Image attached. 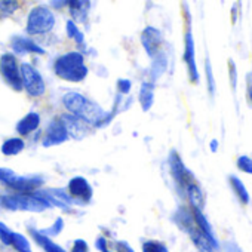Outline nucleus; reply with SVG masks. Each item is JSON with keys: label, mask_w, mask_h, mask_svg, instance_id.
Masks as SVG:
<instances>
[{"label": "nucleus", "mask_w": 252, "mask_h": 252, "mask_svg": "<svg viewBox=\"0 0 252 252\" xmlns=\"http://www.w3.org/2000/svg\"><path fill=\"white\" fill-rule=\"evenodd\" d=\"M228 79H230V86L233 89V92H236L237 89V67H236V63L228 58Z\"/></svg>", "instance_id": "30"}, {"label": "nucleus", "mask_w": 252, "mask_h": 252, "mask_svg": "<svg viewBox=\"0 0 252 252\" xmlns=\"http://www.w3.org/2000/svg\"><path fill=\"white\" fill-rule=\"evenodd\" d=\"M117 86H119V91L122 94H126V92H129V89H131V82L126 80V79H120L117 82Z\"/></svg>", "instance_id": "35"}, {"label": "nucleus", "mask_w": 252, "mask_h": 252, "mask_svg": "<svg viewBox=\"0 0 252 252\" xmlns=\"http://www.w3.org/2000/svg\"><path fill=\"white\" fill-rule=\"evenodd\" d=\"M162 33L155 29V27H146L141 33V43L146 49V52L155 58L160 54V46H162Z\"/></svg>", "instance_id": "11"}, {"label": "nucleus", "mask_w": 252, "mask_h": 252, "mask_svg": "<svg viewBox=\"0 0 252 252\" xmlns=\"http://www.w3.org/2000/svg\"><path fill=\"white\" fill-rule=\"evenodd\" d=\"M68 6H70V12L73 15V18L79 23H85L91 3L89 2H70Z\"/></svg>", "instance_id": "20"}, {"label": "nucleus", "mask_w": 252, "mask_h": 252, "mask_svg": "<svg viewBox=\"0 0 252 252\" xmlns=\"http://www.w3.org/2000/svg\"><path fill=\"white\" fill-rule=\"evenodd\" d=\"M63 227H64V221H63V218H58V220L55 221V224H54L51 228L43 230V231H40V233H42V234H45V236H55V234L61 233Z\"/></svg>", "instance_id": "31"}, {"label": "nucleus", "mask_w": 252, "mask_h": 252, "mask_svg": "<svg viewBox=\"0 0 252 252\" xmlns=\"http://www.w3.org/2000/svg\"><path fill=\"white\" fill-rule=\"evenodd\" d=\"M67 34L68 37L74 39L76 43H83V33L77 29V26L73 21H67Z\"/></svg>", "instance_id": "29"}, {"label": "nucleus", "mask_w": 252, "mask_h": 252, "mask_svg": "<svg viewBox=\"0 0 252 252\" xmlns=\"http://www.w3.org/2000/svg\"><path fill=\"white\" fill-rule=\"evenodd\" d=\"M191 212H193V220H194V224H196L197 230L209 242V245L214 248V251H217L220 248V243H218V239H217V236H215V233H214L208 218L205 217V214L200 209H193L191 208Z\"/></svg>", "instance_id": "12"}, {"label": "nucleus", "mask_w": 252, "mask_h": 252, "mask_svg": "<svg viewBox=\"0 0 252 252\" xmlns=\"http://www.w3.org/2000/svg\"><path fill=\"white\" fill-rule=\"evenodd\" d=\"M169 166H171V174L178 186V189H181V191L184 193L189 187H191L193 184H196V178L193 175V172L183 163L180 155L172 150L169 155Z\"/></svg>", "instance_id": "6"}, {"label": "nucleus", "mask_w": 252, "mask_h": 252, "mask_svg": "<svg viewBox=\"0 0 252 252\" xmlns=\"http://www.w3.org/2000/svg\"><path fill=\"white\" fill-rule=\"evenodd\" d=\"M55 26V17L46 6L33 8L27 18V29L26 32L30 36L45 34L49 33Z\"/></svg>", "instance_id": "5"}, {"label": "nucleus", "mask_w": 252, "mask_h": 252, "mask_svg": "<svg viewBox=\"0 0 252 252\" xmlns=\"http://www.w3.org/2000/svg\"><path fill=\"white\" fill-rule=\"evenodd\" d=\"M153 60H155V61H153L150 74H152V79L156 80L160 74L165 73V70H166V67H168V60H166V55H165L163 52H160V54H159L158 57H155Z\"/></svg>", "instance_id": "23"}, {"label": "nucleus", "mask_w": 252, "mask_h": 252, "mask_svg": "<svg viewBox=\"0 0 252 252\" xmlns=\"http://www.w3.org/2000/svg\"><path fill=\"white\" fill-rule=\"evenodd\" d=\"M55 74L67 82H82L88 76L85 58L79 52H67L57 58L54 64Z\"/></svg>", "instance_id": "2"}, {"label": "nucleus", "mask_w": 252, "mask_h": 252, "mask_svg": "<svg viewBox=\"0 0 252 252\" xmlns=\"http://www.w3.org/2000/svg\"><path fill=\"white\" fill-rule=\"evenodd\" d=\"M11 233L12 231L3 222H0V240H2L8 246H9V240H11Z\"/></svg>", "instance_id": "32"}, {"label": "nucleus", "mask_w": 252, "mask_h": 252, "mask_svg": "<svg viewBox=\"0 0 252 252\" xmlns=\"http://www.w3.org/2000/svg\"><path fill=\"white\" fill-rule=\"evenodd\" d=\"M60 120L63 122V125L65 126L68 137L77 138L80 140L83 135H86V128H85V122L80 120L79 117L73 116V114H64L60 117Z\"/></svg>", "instance_id": "15"}, {"label": "nucleus", "mask_w": 252, "mask_h": 252, "mask_svg": "<svg viewBox=\"0 0 252 252\" xmlns=\"http://www.w3.org/2000/svg\"><path fill=\"white\" fill-rule=\"evenodd\" d=\"M68 190L71 197L80 200L82 203L89 202L92 197V187L89 186V183L82 178V177H74L73 180H70L68 183Z\"/></svg>", "instance_id": "14"}, {"label": "nucleus", "mask_w": 252, "mask_h": 252, "mask_svg": "<svg viewBox=\"0 0 252 252\" xmlns=\"http://www.w3.org/2000/svg\"><path fill=\"white\" fill-rule=\"evenodd\" d=\"M174 221H175V224H177L183 231H186V233L190 236V239L193 240V243H194V246L197 248L199 252H215L214 248L209 245V242H208V240L202 236V233L197 230V227H196V224H194V220H193V212H191V209H189V208H186V206H181V208L175 212Z\"/></svg>", "instance_id": "3"}, {"label": "nucleus", "mask_w": 252, "mask_h": 252, "mask_svg": "<svg viewBox=\"0 0 252 252\" xmlns=\"http://www.w3.org/2000/svg\"><path fill=\"white\" fill-rule=\"evenodd\" d=\"M68 134L65 126L63 125V122L60 119H55L48 128L46 137L43 140V147H51V146H58L63 144L68 140Z\"/></svg>", "instance_id": "13"}, {"label": "nucleus", "mask_w": 252, "mask_h": 252, "mask_svg": "<svg viewBox=\"0 0 252 252\" xmlns=\"http://www.w3.org/2000/svg\"><path fill=\"white\" fill-rule=\"evenodd\" d=\"M40 125V117L37 113L32 111L29 113L24 119H21L17 125V131L20 135H29L32 134L34 129H37V126Z\"/></svg>", "instance_id": "17"}, {"label": "nucleus", "mask_w": 252, "mask_h": 252, "mask_svg": "<svg viewBox=\"0 0 252 252\" xmlns=\"http://www.w3.org/2000/svg\"><path fill=\"white\" fill-rule=\"evenodd\" d=\"M12 49L15 54H26V52H33V54H45V49H42L37 43L27 37H14L12 40Z\"/></svg>", "instance_id": "16"}, {"label": "nucleus", "mask_w": 252, "mask_h": 252, "mask_svg": "<svg viewBox=\"0 0 252 252\" xmlns=\"http://www.w3.org/2000/svg\"><path fill=\"white\" fill-rule=\"evenodd\" d=\"M32 236L34 237V240L46 251V252H65L61 246H58L57 243H54L48 236L42 234L40 231H34L32 230Z\"/></svg>", "instance_id": "21"}, {"label": "nucleus", "mask_w": 252, "mask_h": 252, "mask_svg": "<svg viewBox=\"0 0 252 252\" xmlns=\"http://www.w3.org/2000/svg\"><path fill=\"white\" fill-rule=\"evenodd\" d=\"M20 2H12V0H3V2H0V20L3 18H8L11 17L18 8H20Z\"/></svg>", "instance_id": "25"}, {"label": "nucleus", "mask_w": 252, "mask_h": 252, "mask_svg": "<svg viewBox=\"0 0 252 252\" xmlns=\"http://www.w3.org/2000/svg\"><path fill=\"white\" fill-rule=\"evenodd\" d=\"M209 149H211V152H217L218 150V141L217 140H212L211 143H209Z\"/></svg>", "instance_id": "40"}, {"label": "nucleus", "mask_w": 252, "mask_h": 252, "mask_svg": "<svg viewBox=\"0 0 252 252\" xmlns=\"http://www.w3.org/2000/svg\"><path fill=\"white\" fill-rule=\"evenodd\" d=\"M95 246H96L101 252H110V251L107 249V240H105L104 237H99V239L95 242Z\"/></svg>", "instance_id": "37"}, {"label": "nucleus", "mask_w": 252, "mask_h": 252, "mask_svg": "<svg viewBox=\"0 0 252 252\" xmlns=\"http://www.w3.org/2000/svg\"><path fill=\"white\" fill-rule=\"evenodd\" d=\"M117 249H119V252H134V251L129 248V245H128V243H125V242H119V243H117Z\"/></svg>", "instance_id": "38"}, {"label": "nucleus", "mask_w": 252, "mask_h": 252, "mask_svg": "<svg viewBox=\"0 0 252 252\" xmlns=\"http://www.w3.org/2000/svg\"><path fill=\"white\" fill-rule=\"evenodd\" d=\"M237 6H239V3H236L234 8L231 9V23H233V24L237 21Z\"/></svg>", "instance_id": "39"}, {"label": "nucleus", "mask_w": 252, "mask_h": 252, "mask_svg": "<svg viewBox=\"0 0 252 252\" xmlns=\"http://www.w3.org/2000/svg\"><path fill=\"white\" fill-rule=\"evenodd\" d=\"M143 252H169L166 245L159 240H147L143 243Z\"/></svg>", "instance_id": "27"}, {"label": "nucleus", "mask_w": 252, "mask_h": 252, "mask_svg": "<svg viewBox=\"0 0 252 252\" xmlns=\"http://www.w3.org/2000/svg\"><path fill=\"white\" fill-rule=\"evenodd\" d=\"M224 249H225V252H243V251L239 248V245L234 243V242H225V243H224Z\"/></svg>", "instance_id": "36"}, {"label": "nucleus", "mask_w": 252, "mask_h": 252, "mask_svg": "<svg viewBox=\"0 0 252 252\" xmlns=\"http://www.w3.org/2000/svg\"><path fill=\"white\" fill-rule=\"evenodd\" d=\"M246 98L249 105H252V71L246 74Z\"/></svg>", "instance_id": "33"}, {"label": "nucleus", "mask_w": 252, "mask_h": 252, "mask_svg": "<svg viewBox=\"0 0 252 252\" xmlns=\"http://www.w3.org/2000/svg\"><path fill=\"white\" fill-rule=\"evenodd\" d=\"M71 252H88V243L82 239H77L74 243H73V249Z\"/></svg>", "instance_id": "34"}, {"label": "nucleus", "mask_w": 252, "mask_h": 252, "mask_svg": "<svg viewBox=\"0 0 252 252\" xmlns=\"http://www.w3.org/2000/svg\"><path fill=\"white\" fill-rule=\"evenodd\" d=\"M236 166H237L239 171L252 175V159L249 156H245V155L239 156L237 160H236Z\"/></svg>", "instance_id": "28"}, {"label": "nucleus", "mask_w": 252, "mask_h": 252, "mask_svg": "<svg viewBox=\"0 0 252 252\" xmlns=\"http://www.w3.org/2000/svg\"><path fill=\"white\" fill-rule=\"evenodd\" d=\"M0 205L12 211H32V212H40L51 206L42 193L5 196L0 199Z\"/></svg>", "instance_id": "4"}, {"label": "nucleus", "mask_w": 252, "mask_h": 252, "mask_svg": "<svg viewBox=\"0 0 252 252\" xmlns=\"http://www.w3.org/2000/svg\"><path fill=\"white\" fill-rule=\"evenodd\" d=\"M0 74L3 79L15 89L21 91L23 89V80H21V70L17 64V60L11 54H3L0 58Z\"/></svg>", "instance_id": "9"}, {"label": "nucleus", "mask_w": 252, "mask_h": 252, "mask_svg": "<svg viewBox=\"0 0 252 252\" xmlns=\"http://www.w3.org/2000/svg\"><path fill=\"white\" fill-rule=\"evenodd\" d=\"M205 73H206V85H208V92L211 96L215 95V79H214V73H212V65H211V60L206 58L205 60Z\"/></svg>", "instance_id": "26"}, {"label": "nucleus", "mask_w": 252, "mask_h": 252, "mask_svg": "<svg viewBox=\"0 0 252 252\" xmlns=\"http://www.w3.org/2000/svg\"><path fill=\"white\" fill-rule=\"evenodd\" d=\"M153 101H155V85L150 82H144L141 85V91H140L141 108L144 111H149L153 105Z\"/></svg>", "instance_id": "19"}, {"label": "nucleus", "mask_w": 252, "mask_h": 252, "mask_svg": "<svg viewBox=\"0 0 252 252\" xmlns=\"http://www.w3.org/2000/svg\"><path fill=\"white\" fill-rule=\"evenodd\" d=\"M228 184H230V189L233 190V193L236 194L237 200L242 203V205H249L251 202V196L243 184V181L236 177V175H228Z\"/></svg>", "instance_id": "18"}, {"label": "nucleus", "mask_w": 252, "mask_h": 252, "mask_svg": "<svg viewBox=\"0 0 252 252\" xmlns=\"http://www.w3.org/2000/svg\"><path fill=\"white\" fill-rule=\"evenodd\" d=\"M24 149V141L21 138H11L3 143L2 146V153L5 156H15Z\"/></svg>", "instance_id": "22"}, {"label": "nucleus", "mask_w": 252, "mask_h": 252, "mask_svg": "<svg viewBox=\"0 0 252 252\" xmlns=\"http://www.w3.org/2000/svg\"><path fill=\"white\" fill-rule=\"evenodd\" d=\"M9 246H14V248L17 249V252H32V248H30L29 240H27L23 234L15 233V231L11 233Z\"/></svg>", "instance_id": "24"}, {"label": "nucleus", "mask_w": 252, "mask_h": 252, "mask_svg": "<svg viewBox=\"0 0 252 252\" xmlns=\"http://www.w3.org/2000/svg\"><path fill=\"white\" fill-rule=\"evenodd\" d=\"M20 70H21L23 88H26L27 94L30 96H34V98L42 96L46 91V86H45V82H43L40 73L29 63H24L20 67Z\"/></svg>", "instance_id": "7"}, {"label": "nucleus", "mask_w": 252, "mask_h": 252, "mask_svg": "<svg viewBox=\"0 0 252 252\" xmlns=\"http://www.w3.org/2000/svg\"><path fill=\"white\" fill-rule=\"evenodd\" d=\"M64 107L76 117L86 123H92L95 126H101L102 123L108 122L110 119L105 116L104 110L91 99L85 98L77 92H68L63 98Z\"/></svg>", "instance_id": "1"}, {"label": "nucleus", "mask_w": 252, "mask_h": 252, "mask_svg": "<svg viewBox=\"0 0 252 252\" xmlns=\"http://www.w3.org/2000/svg\"><path fill=\"white\" fill-rule=\"evenodd\" d=\"M0 181H3L5 184H8L14 190L23 191V193L24 191L26 193L33 191L43 183L42 178H37V177H20L14 171L2 169V168H0Z\"/></svg>", "instance_id": "8"}, {"label": "nucleus", "mask_w": 252, "mask_h": 252, "mask_svg": "<svg viewBox=\"0 0 252 252\" xmlns=\"http://www.w3.org/2000/svg\"><path fill=\"white\" fill-rule=\"evenodd\" d=\"M184 61L187 64L189 68V77L193 83H199V71H197V65H196V57H194V39L190 30V26L184 34Z\"/></svg>", "instance_id": "10"}]
</instances>
